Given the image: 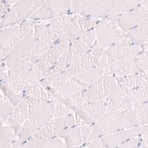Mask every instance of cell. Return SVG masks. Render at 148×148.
Masks as SVG:
<instances>
[{
	"label": "cell",
	"instance_id": "6da1fadb",
	"mask_svg": "<svg viewBox=\"0 0 148 148\" xmlns=\"http://www.w3.org/2000/svg\"><path fill=\"white\" fill-rule=\"evenodd\" d=\"M55 104L44 102L32 116L20 126L17 140L25 141L54 118Z\"/></svg>",
	"mask_w": 148,
	"mask_h": 148
},
{
	"label": "cell",
	"instance_id": "7a4b0ae2",
	"mask_svg": "<svg viewBox=\"0 0 148 148\" xmlns=\"http://www.w3.org/2000/svg\"><path fill=\"white\" fill-rule=\"evenodd\" d=\"M92 30L94 33L95 40L91 49H100L104 51L111 45L126 36L115 20H110L105 18L99 21Z\"/></svg>",
	"mask_w": 148,
	"mask_h": 148
},
{
	"label": "cell",
	"instance_id": "3957f363",
	"mask_svg": "<svg viewBox=\"0 0 148 148\" xmlns=\"http://www.w3.org/2000/svg\"><path fill=\"white\" fill-rule=\"evenodd\" d=\"M125 110L107 112L91 126L89 143L95 139L123 130Z\"/></svg>",
	"mask_w": 148,
	"mask_h": 148
},
{
	"label": "cell",
	"instance_id": "277c9868",
	"mask_svg": "<svg viewBox=\"0 0 148 148\" xmlns=\"http://www.w3.org/2000/svg\"><path fill=\"white\" fill-rule=\"evenodd\" d=\"M123 80L112 75H103L87 89V101L105 99L119 86Z\"/></svg>",
	"mask_w": 148,
	"mask_h": 148
},
{
	"label": "cell",
	"instance_id": "5b68a950",
	"mask_svg": "<svg viewBox=\"0 0 148 148\" xmlns=\"http://www.w3.org/2000/svg\"><path fill=\"white\" fill-rule=\"evenodd\" d=\"M138 44L127 36L121 40L111 45L103 52L99 61L96 67L105 72L123 55Z\"/></svg>",
	"mask_w": 148,
	"mask_h": 148
},
{
	"label": "cell",
	"instance_id": "8992f818",
	"mask_svg": "<svg viewBox=\"0 0 148 148\" xmlns=\"http://www.w3.org/2000/svg\"><path fill=\"white\" fill-rule=\"evenodd\" d=\"M42 103L34 96H27L14 108L11 114L3 125L19 127L35 113Z\"/></svg>",
	"mask_w": 148,
	"mask_h": 148
},
{
	"label": "cell",
	"instance_id": "52a82bcc",
	"mask_svg": "<svg viewBox=\"0 0 148 148\" xmlns=\"http://www.w3.org/2000/svg\"><path fill=\"white\" fill-rule=\"evenodd\" d=\"M79 125H93L106 113V99L87 102L75 112Z\"/></svg>",
	"mask_w": 148,
	"mask_h": 148
},
{
	"label": "cell",
	"instance_id": "ba28073f",
	"mask_svg": "<svg viewBox=\"0 0 148 148\" xmlns=\"http://www.w3.org/2000/svg\"><path fill=\"white\" fill-rule=\"evenodd\" d=\"M143 51L142 45H138L123 56L105 72V75H112L123 80L130 74L133 63Z\"/></svg>",
	"mask_w": 148,
	"mask_h": 148
},
{
	"label": "cell",
	"instance_id": "9c48e42d",
	"mask_svg": "<svg viewBox=\"0 0 148 148\" xmlns=\"http://www.w3.org/2000/svg\"><path fill=\"white\" fill-rule=\"evenodd\" d=\"M91 125H82L70 128L58 135L62 139L66 148L82 146L89 143Z\"/></svg>",
	"mask_w": 148,
	"mask_h": 148
},
{
	"label": "cell",
	"instance_id": "30bf717a",
	"mask_svg": "<svg viewBox=\"0 0 148 148\" xmlns=\"http://www.w3.org/2000/svg\"><path fill=\"white\" fill-rule=\"evenodd\" d=\"M125 111L123 130L148 124V101Z\"/></svg>",
	"mask_w": 148,
	"mask_h": 148
},
{
	"label": "cell",
	"instance_id": "8fae6325",
	"mask_svg": "<svg viewBox=\"0 0 148 148\" xmlns=\"http://www.w3.org/2000/svg\"><path fill=\"white\" fill-rule=\"evenodd\" d=\"M148 16V10L140 5L115 20L120 28L125 32L134 28Z\"/></svg>",
	"mask_w": 148,
	"mask_h": 148
},
{
	"label": "cell",
	"instance_id": "7c38bea8",
	"mask_svg": "<svg viewBox=\"0 0 148 148\" xmlns=\"http://www.w3.org/2000/svg\"><path fill=\"white\" fill-rule=\"evenodd\" d=\"M142 126L121 130L100 137L105 148H116L129 140L140 136Z\"/></svg>",
	"mask_w": 148,
	"mask_h": 148
},
{
	"label": "cell",
	"instance_id": "4fadbf2b",
	"mask_svg": "<svg viewBox=\"0 0 148 148\" xmlns=\"http://www.w3.org/2000/svg\"><path fill=\"white\" fill-rule=\"evenodd\" d=\"M104 51L100 49H91L74 65L70 76L74 77L95 68Z\"/></svg>",
	"mask_w": 148,
	"mask_h": 148
},
{
	"label": "cell",
	"instance_id": "5bb4252c",
	"mask_svg": "<svg viewBox=\"0 0 148 148\" xmlns=\"http://www.w3.org/2000/svg\"><path fill=\"white\" fill-rule=\"evenodd\" d=\"M117 2V1H96L83 10L81 14L85 17L96 18L106 17L110 14Z\"/></svg>",
	"mask_w": 148,
	"mask_h": 148
},
{
	"label": "cell",
	"instance_id": "9a60e30c",
	"mask_svg": "<svg viewBox=\"0 0 148 148\" xmlns=\"http://www.w3.org/2000/svg\"><path fill=\"white\" fill-rule=\"evenodd\" d=\"M55 137L52 128L46 125L25 141L23 148H43Z\"/></svg>",
	"mask_w": 148,
	"mask_h": 148
},
{
	"label": "cell",
	"instance_id": "2e32d148",
	"mask_svg": "<svg viewBox=\"0 0 148 148\" xmlns=\"http://www.w3.org/2000/svg\"><path fill=\"white\" fill-rule=\"evenodd\" d=\"M130 90L120 85L106 99L107 112L121 110Z\"/></svg>",
	"mask_w": 148,
	"mask_h": 148
},
{
	"label": "cell",
	"instance_id": "e0dca14e",
	"mask_svg": "<svg viewBox=\"0 0 148 148\" xmlns=\"http://www.w3.org/2000/svg\"><path fill=\"white\" fill-rule=\"evenodd\" d=\"M148 101V83L138 88L130 90L121 110H127Z\"/></svg>",
	"mask_w": 148,
	"mask_h": 148
},
{
	"label": "cell",
	"instance_id": "ac0fdd59",
	"mask_svg": "<svg viewBox=\"0 0 148 148\" xmlns=\"http://www.w3.org/2000/svg\"><path fill=\"white\" fill-rule=\"evenodd\" d=\"M103 75H104V70L96 67L92 69L73 77L72 79L84 90L88 89Z\"/></svg>",
	"mask_w": 148,
	"mask_h": 148
},
{
	"label": "cell",
	"instance_id": "d6986e66",
	"mask_svg": "<svg viewBox=\"0 0 148 148\" xmlns=\"http://www.w3.org/2000/svg\"><path fill=\"white\" fill-rule=\"evenodd\" d=\"M99 22L98 18L90 17H79L72 28V35L73 39L89 32Z\"/></svg>",
	"mask_w": 148,
	"mask_h": 148
},
{
	"label": "cell",
	"instance_id": "ffe728a7",
	"mask_svg": "<svg viewBox=\"0 0 148 148\" xmlns=\"http://www.w3.org/2000/svg\"><path fill=\"white\" fill-rule=\"evenodd\" d=\"M142 2L141 1H117L110 14L105 18L110 20L116 19L140 6Z\"/></svg>",
	"mask_w": 148,
	"mask_h": 148
},
{
	"label": "cell",
	"instance_id": "44dd1931",
	"mask_svg": "<svg viewBox=\"0 0 148 148\" xmlns=\"http://www.w3.org/2000/svg\"><path fill=\"white\" fill-rule=\"evenodd\" d=\"M126 36L136 44L142 45L148 39V16L138 26L129 31Z\"/></svg>",
	"mask_w": 148,
	"mask_h": 148
},
{
	"label": "cell",
	"instance_id": "7402d4cb",
	"mask_svg": "<svg viewBox=\"0 0 148 148\" xmlns=\"http://www.w3.org/2000/svg\"><path fill=\"white\" fill-rule=\"evenodd\" d=\"M148 83V73L129 75L123 80L120 85L130 90L134 89Z\"/></svg>",
	"mask_w": 148,
	"mask_h": 148
},
{
	"label": "cell",
	"instance_id": "603a6c76",
	"mask_svg": "<svg viewBox=\"0 0 148 148\" xmlns=\"http://www.w3.org/2000/svg\"><path fill=\"white\" fill-rule=\"evenodd\" d=\"M148 73V50H143L137 56L131 69L130 75Z\"/></svg>",
	"mask_w": 148,
	"mask_h": 148
},
{
	"label": "cell",
	"instance_id": "cb8c5ba5",
	"mask_svg": "<svg viewBox=\"0 0 148 148\" xmlns=\"http://www.w3.org/2000/svg\"><path fill=\"white\" fill-rule=\"evenodd\" d=\"M19 127L11 125L1 126V148L4 147L13 141L16 140Z\"/></svg>",
	"mask_w": 148,
	"mask_h": 148
},
{
	"label": "cell",
	"instance_id": "d4e9b609",
	"mask_svg": "<svg viewBox=\"0 0 148 148\" xmlns=\"http://www.w3.org/2000/svg\"><path fill=\"white\" fill-rule=\"evenodd\" d=\"M14 107L9 101L1 104V126L7 120L11 114Z\"/></svg>",
	"mask_w": 148,
	"mask_h": 148
},
{
	"label": "cell",
	"instance_id": "484cf974",
	"mask_svg": "<svg viewBox=\"0 0 148 148\" xmlns=\"http://www.w3.org/2000/svg\"><path fill=\"white\" fill-rule=\"evenodd\" d=\"M43 148H66L64 142L58 135L49 141Z\"/></svg>",
	"mask_w": 148,
	"mask_h": 148
},
{
	"label": "cell",
	"instance_id": "4316f807",
	"mask_svg": "<svg viewBox=\"0 0 148 148\" xmlns=\"http://www.w3.org/2000/svg\"><path fill=\"white\" fill-rule=\"evenodd\" d=\"M95 2L96 1H74L73 10L75 12L80 11L83 9L85 10Z\"/></svg>",
	"mask_w": 148,
	"mask_h": 148
},
{
	"label": "cell",
	"instance_id": "83f0119b",
	"mask_svg": "<svg viewBox=\"0 0 148 148\" xmlns=\"http://www.w3.org/2000/svg\"><path fill=\"white\" fill-rule=\"evenodd\" d=\"M141 140L140 136L132 139L116 148H135Z\"/></svg>",
	"mask_w": 148,
	"mask_h": 148
},
{
	"label": "cell",
	"instance_id": "f1b7e54d",
	"mask_svg": "<svg viewBox=\"0 0 148 148\" xmlns=\"http://www.w3.org/2000/svg\"><path fill=\"white\" fill-rule=\"evenodd\" d=\"M87 148H105L102 143L100 138L95 139L87 145Z\"/></svg>",
	"mask_w": 148,
	"mask_h": 148
},
{
	"label": "cell",
	"instance_id": "f546056e",
	"mask_svg": "<svg viewBox=\"0 0 148 148\" xmlns=\"http://www.w3.org/2000/svg\"><path fill=\"white\" fill-rule=\"evenodd\" d=\"M25 141L15 140L2 148H23Z\"/></svg>",
	"mask_w": 148,
	"mask_h": 148
},
{
	"label": "cell",
	"instance_id": "4dcf8cb0",
	"mask_svg": "<svg viewBox=\"0 0 148 148\" xmlns=\"http://www.w3.org/2000/svg\"><path fill=\"white\" fill-rule=\"evenodd\" d=\"M140 136L141 139L148 138V124L142 125Z\"/></svg>",
	"mask_w": 148,
	"mask_h": 148
},
{
	"label": "cell",
	"instance_id": "1f68e13d",
	"mask_svg": "<svg viewBox=\"0 0 148 148\" xmlns=\"http://www.w3.org/2000/svg\"><path fill=\"white\" fill-rule=\"evenodd\" d=\"M135 148H148V138L141 139Z\"/></svg>",
	"mask_w": 148,
	"mask_h": 148
},
{
	"label": "cell",
	"instance_id": "d6a6232c",
	"mask_svg": "<svg viewBox=\"0 0 148 148\" xmlns=\"http://www.w3.org/2000/svg\"><path fill=\"white\" fill-rule=\"evenodd\" d=\"M143 49V50H148V39L146 41L142 44Z\"/></svg>",
	"mask_w": 148,
	"mask_h": 148
},
{
	"label": "cell",
	"instance_id": "836d02e7",
	"mask_svg": "<svg viewBox=\"0 0 148 148\" xmlns=\"http://www.w3.org/2000/svg\"><path fill=\"white\" fill-rule=\"evenodd\" d=\"M141 5L148 10V1H143Z\"/></svg>",
	"mask_w": 148,
	"mask_h": 148
},
{
	"label": "cell",
	"instance_id": "e575fe53",
	"mask_svg": "<svg viewBox=\"0 0 148 148\" xmlns=\"http://www.w3.org/2000/svg\"><path fill=\"white\" fill-rule=\"evenodd\" d=\"M82 146H77V147H73L72 148H80L82 147Z\"/></svg>",
	"mask_w": 148,
	"mask_h": 148
},
{
	"label": "cell",
	"instance_id": "d590c367",
	"mask_svg": "<svg viewBox=\"0 0 148 148\" xmlns=\"http://www.w3.org/2000/svg\"><path fill=\"white\" fill-rule=\"evenodd\" d=\"M80 148H87V145H86L85 146L82 147Z\"/></svg>",
	"mask_w": 148,
	"mask_h": 148
}]
</instances>
